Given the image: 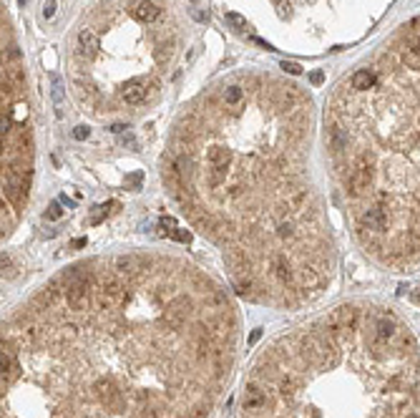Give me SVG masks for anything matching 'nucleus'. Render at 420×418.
<instances>
[{
	"instance_id": "nucleus-18",
	"label": "nucleus",
	"mask_w": 420,
	"mask_h": 418,
	"mask_svg": "<svg viewBox=\"0 0 420 418\" xmlns=\"http://www.w3.org/2000/svg\"><path fill=\"white\" fill-rule=\"evenodd\" d=\"M310 78H312V83L317 86V83H322V81H325V73H322V71H315V73H312Z\"/></svg>"
},
{
	"instance_id": "nucleus-20",
	"label": "nucleus",
	"mask_w": 420,
	"mask_h": 418,
	"mask_svg": "<svg viewBox=\"0 0 420 418\" xmlns=\"http://www.w3.org/2000/svg\"><path fill=\"white\" fill-rule=\"evenodd\" d=\"M126 129H129L126 124H113V126H111V131H113V134H121V131H126Z\"/></svg>"
},
{
	"instance_id": "nucleus-3",
	"label": "nucleus",
	"mask_w": 420,
	"mask_h": 418,
	"mask_svg": "<svg viewBox=\"0 0 420 418\" xmlns=\"http://www.w3.org/2000/svg\"><path fill=\"white\" fill-rule=\"evenodd\" d=\"M237 418H420V343L388 305L350 300L277 338Z\"/></svg>"
},
{
	"instance_id": "nucleus-1",
	"label": "nucleus",
	"mask_w": 420,
	"mask_h": 418,
	"mask_svg": "<svg viewBox=\"0 0 420 418\" xmlns=\"http://www.w3.org/2000/svg\"><path fill=\"white\" fill-rule=\"evenodd\" d=\"M237 350V307L197 265L93 257L3 323V418H209Z\"/></svg>"
},
{
	"instance_id": "nucleus-22",
	"label": "nucleus",
	"mask_w": 420,
	"mask_h": 418,
	"mask_svg": "<svg viewBox=\"0 0 420 418\" xmlns=\"http://www.w3.org/2000/svg\"><path fill=\"white\" fill-rule=\"evenodd\" d=\"M20 3H25V0H20Z\"/></svg>"
},
{
	"instance_id": "nucleus-10",
	"label": "nucleus",
	"mask_w": 420,
	"mask_h": 418,
	"mask_svg": "<svg viewBox=\"0 0 420 418\" xmlns=\"http://www.w3.org/2000/svg\"><path fill=\"white\" fill-rule=\"evenodd\" d=\"M51 83H53V101H56V116H63V81L58 73H51Z\"/></svg>"
},
{
	"instance_id": "nucleus-8",
	"label": "nucleus",
	"mask_w": 420,
	"mask_h": 418,
	"mask_svg": "<svg viewBox=\"0 0 420 418\" xmlns=\"http://www.w3.org/2000/svg\"><path fill=\"white\" fill-rule=\"evenodd\" d=\"M131 15L139 20V23H156L159 18H161V8L154 3V0H136V3H131Z\"/></svg>"
},
{
	"instance_id": "nucleus-9",
	"label": "nucleus",
	"mask_w": 420,
	"mask_h": 418,
	"mask_svg": "<svg viewBox=\"0 0 420 418\" xmlns=\"http://www.w3.org/2000/svg\"><path fill=\"white\" fill-rule=\"evenodd\" d=\"M161 227H164V234H169L171 239H176V242H181V245H189L192 242V232H186V229H181V227H176V222L174 219H161Z\"/></svg>"
},
{
	"instance_id": "nucleus-6",
	"label": "nucleus",
	"mask_w": 420,
	"mask_h": 418,
	"mask_svg": "<svg viewBox=\"0 0 420 418\" xmlns=\"http://www.w3.org/2000/svg\"><path fill=\"white\" fill-rule=\"evenodd\" d=\"M151 91H156V81L143 78V76H139V78H129V81L121 86V98H124L126 106H141V103L148 101Z\"/></svg>"
},
{
	"instance_id": "nucleus-21",
	"label": "nucleus",
	"mask_w": 420,
	"mask_h": 418,
	"mask_svg": "<svg viewBox=\"0 0 420 418\" xmlns=\"http://www.w3.org/2000/svg\"><path fill=\"white\" fill-rule=\"evenodd\" d=\"M124 146H126V144H129V146H136V139H134V136H131V134H126V136H124Z\"/></svg>"
},
{
	"instance_id": "nucleus-15",
	"label": "nucleus",
	"mask_w": 420,
	"mask_h": 418,
	"mask_svg": "<svg viewBox=\"0 0 420 418\" xmlns=\"http://www.w3.org/2000/svg\"><path fill=\"white\" fill-rule=\"evenodd\" d=\"M88 136H91V129H88V126H75V129H73V139L83 141V139H88Z\"/></svg>"
},
{
	"instance_id": "nucleus-11",
	"label": "nucleus",
	"mask_w": 420,
	"mask_h": 418,
	"mask_svg": "<svg viewBox=\"0 0 420 418\" xmlns=\"http://www.w3.org/2000/svg\"><path fill=\"white\" fill-rule=\"evenodd\" d=\"M113 209H119V202H108V204H98L93 207V214H91V224H101Z\"/></svg>"
},
{
	"instance_id": "nucleus-13",
	"label": "nucleus",
	"mask_w": 420,
	"mask_h": 418,
	"mask_svg": "<svg viewBox=\"0 0 420 418\" xmlns=\"http://www.w3.org/2000/svg\"><path fill=\"white\" fill-rule=\"evenodd\" d=\"M61 217H63V209H61V204H58V202H51V207H48V212H46V219L58 222Z\"/></svg>"
},
{
	"instance_id": "nucleus-14",
	"label": "nucleus",
	"mask_w": 420,
	"mask_h": 418,
	"mask_svg": "<svg viewBox=\"0 0 420 418\" xmlns=\"http://www.w3.org/2000/svg\"><path fill=\"white\" fill-rule=\"evenodd\" d=\"M141 182H143V171H134L126 177V189H139Z\"/></svg>"
},
{
	"instance_id": "nucleus-16",
	"label": "nucleus",
	"mask_w": 420,
	"mask_h": 418,
	"mask_svg": "<svg viewBox=\"0 0 420 418\" xmlns=\"http://www.w3.org/2000/svg\"><path fill=\"white\" fill-rule=\"evenodd\" d=\"M282 68L287 71V73H292V76H299V73H302V66H297V63H292V61H284Z\"/></svg>"
},
{
	"instance_id": "nucleus-5",
	"label": "nucleus",
	"mask_w": 420,
	"mask_h": 418,
	"mask_svg": "<svg viewBox=\"0 0 420 418\" xmlns=\"http://www.w3.org/2000/svg\"><path fill=\"white\" fill-rule=\"evenodd\" d=\"M25 88L15 46H3V239L15 229L33 179V134L28 124V103L20 98Z\"/></svg>"
},
{
	"instance_id": "nucleus-17",
	"label": "nucleus",
	"mask_w": 420,
	"mask_h": 418,
	"mask_svg": "<svg viewBox=\"0 0 420 418\" xmlns=\"http://www.w3.org/2000/svg\"><path fill=\"white\" fill-rule=\"evenodd\" d=\"M53 13H56V0H46V5H43V18H53Z\"/></svg>"
},
{
	"instance_id": "nucleus-4",
	"label": "nucleus",
	"mask_w": 420,
	"mask_h": 418,
	"mask_svg": "<svg viewBox=\"0 0 420 418\" xmlns=\"http://www.w3.org/2000/svg\"><path fill=\"white\" fill-rule=\"evenodd\" d=\"M327 119L337 199L357 245L388 270L420 265V20Z\"/></svg>"
},
{
	"instance_id": "nucleus-19",
	"label": "nucleus",
	"mask_w": 420,
	"mask_h": 418,
	"mask_svg": "<svg viewBox=\"0 0 420 418\" xmlns=\"http://www.w3.org/2000/svg\"><path fill=\"white\" fill-rule=\"evenodd\" d=\"M192 15H194L197 20H202V23H207V20H209V15H207V13H199V10H192Z\"/></svg>"
},
{
	"instance_id": "nucleus-12",
	"label": "nucleus",
	"mask_w": 420,
	"mask_h": 418,
	"mask_svg": "<svg viewBox=\"0 0 420 418\" xmlns=\"http://www.w3.org/2000/svg\"><path fill=\"white\" fill-rule=\"evenodd\" d=\"M224 20H226L234 30H244V28H247V18H244V15H239V13H226V15H224Z\"/></svg>"
},
{
	"instance_id": "nucleus-2",
	"label": "nucleus",
	"mask_w": 420,
	"mask_h": 418,
	"mask_svg": "<svg viewBox=\"0 0 420 418\" xmlns=\"http://www.w3.org/2000/svg\"><path fill=\"white\" fill-rule=\"evenodd\" d=\"M307 134L304 98L272 139L249 146L209 139L184 114L164 159L166 189L221 250L234 290L259 305H310L335 275V237L310 182Z\"/></svg>"
},
{
	"instance_id": "nucleus-7",
	"label": "nucleus",
	"mask_w": 420,
	"mask_h": 418,
	"mask_svg": "<svg viewBox=\"0 0 420 418\" xmlns=\"http://www.w3.org/2000/svg\"><path fill=\"white\" fill-rule=\"evenodd\" d=\"M98 48H101V41H98L96 30L83 25V28L78 30V36H75V53H78L81 58L91 61V58L98 53Z\"/></svg>"
}]
</instances>
